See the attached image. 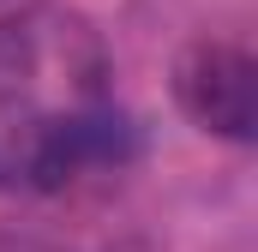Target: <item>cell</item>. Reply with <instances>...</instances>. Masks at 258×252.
Segmentation results:
<instances>
[{"mask_svg":"<svg viewBox=\"0 0 258 252\" xmlns=\"http://www.w3.org/2000/svg\"><path fill=\"white\" fill-rule=\"evenodd\" d=\"M126 120L96 36L54 6L0 24V180L54 192L120 162Z\"/></svg>","mask_w":258,"mask_h":252,"instance_id":"obj_1","label":"cell"},{"mask_svg":"<svg viewBox=\"0 0 258 252\" xmlns=\"http://www.w3.org/2000/svg\"><path fill=\"white\" fill-rule=\"evenodd\" d=\"M180 102L204 132L246 138L252 132V60L234 42H198L180 60Z\"/></svg>","mask_w":258,"mask_h":252,"instance_id":"obj_2","label":"cell"}]
</instances>
